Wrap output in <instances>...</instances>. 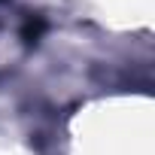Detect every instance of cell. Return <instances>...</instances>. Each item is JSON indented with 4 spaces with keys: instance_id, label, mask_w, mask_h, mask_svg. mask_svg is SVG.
Wrapping results in <instances>:
<instances>
[{
    "instance_id": "6da1fadb",
    "label": "cell",
    "mask_w": 155,
    "mask_h": 155,
    "mask_svg": "<svg viewBox=\"0 0 155 155\" xmlns=\"http://www.w3.org/2000/svg\"><path fill=\"white\" fill-rule=\"evenodd\" d=\"M43 31H46V21H43V18H31V21L25 25L21 37H25V43H37V40L43 37Z\"/></svg>"
}]
</instances>
